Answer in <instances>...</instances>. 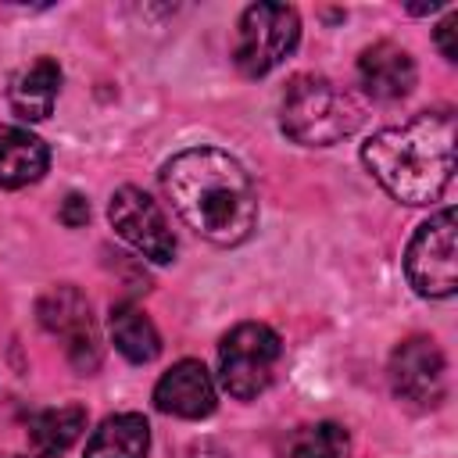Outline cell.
<instances>
[{
  "mask_svg": "<svg viewBox=\"0 0 458 458\" xmlns=\"http://www.w3.org/2000/svg\"><path fill=\"white\" fill-rule=\"evenodd\" d=\"M161 186L179 218L218 247L243 243L258 225V193L236 157L215 147H190L161 168Z\"/></svg>",
  "mask_w": 458,
  "mask_h": 458,
  "instance_id": "6da1fadb",
  "label": "cell"
},
{
  "mask_svg": "<svg viewBox=\"0 0 458 458\" xmlns=\"http://www.w3.org/2000/svg\"><path fill=\"white\" fill-rule=\"evenodd\" d=\"M361 161L401 204L437 200L454 175V114L429 111L369 136Z\"/></svg>",
  "mask_w": 458,
  "mask_h": 458,
  "instance_id": "7a4b0ae2",
  "label": "cell"
},
{
  "mask_svg": "<svg viewBox=\"0 0 458 458\" xmlns=\"http://www.w3.org/2000/svg\"><path fill=\"white\" fill-rule=\"evenodd\" d=\"M283 132L304 147H329L361 125V104L322 75H297L283 93Z\"/></svg>",
  "mask_w": 458,
  "mask_h": 458,
  "instance_id": "3957f363",
  "label": "cell"
},
{
  "mask_svg": "<svg viewBox=\"0 0 458 458\" xmlns=\"http://www.w3.org/2000/svg\"><path fill=\"white\" fill-rule=\"evenodd\" d=\"M301 39V18L286 4H250L233 36V61L243 75L258 79L283 64Z\"/></svg>",
  "mask_w": 458,
  "mask_h": 458,
  "instance_id": "277c9868",
  "label": "cell"
},
{
  "mask_svg": "<svg viewBox=\"0 0 458 458\" xmlns=\"http://www.w3.org/2000/svg\"><path fill=\"white\" fill-rule=\"evenodd\" d=\"M279 358L283 344L276 329H268L265 322H240L225 333L218 347V379L229 390V397L250 401L272 383Z\"/></svg>",
  "mask_w": 458,
  "mask_h": 458,
  "instance_id": "5b68a950",
  "label": "cell"
},
{
  "mask_svg": "<svg viewBox=\"0 0 458 458\" xmlns=\"http://www.w3.org/2000/svg\"><path fill=\"white\" fill-rule=\"evenodd\" d=\"M454 211L444 208L429 222L419 225L404 250V272L415 293L422 297H451L458 286V265H454Z\"/></svg>",
  "mask_w": 458,
  "mask_h": 458,
  "instance_id": "8992f818",
  "label": "cell"
},
{
  "mask_svg": "<svg viewBox=\"0 0 458 458\" xmlns=\"http://www.w3.org/2000/svg\"><path fill=\"white\" fill-rule=\"evenodd\" d=\"M390 383H394V394L408 408H415V411L437 408L447 397L444 351L429 336H411V340L397 344V351L390 358Z\"/></svg>",
  "mask_w": 458,
  "mask_h": 458,
  "instance_id": "52a82bcc",
  "label": "cell"
},
{
  "mask_svg": "<svg viewBox=\"0 0 458 458\" xmlns=\"http://www.w3.org/2000/svg\"><path fill=\"white\" fill-rule=\"evenodd\" d=\"M36 315H39L43 329H50L54 336H64L68 358L79 372H93L100 365V340H97V329H93L89 301L75 286L47 290L36 304Z\"/></svg>",
  "mask_w": 458,
  "mask_h": 458,
  "instance_id": "ba28073f",
  "label": "cell"
},
{
  "mask_svg": "<svg viewBox=\"0 0 458 458\" xmlns=\"http://www.w3.org/2000/svg\"><path fill=\"white\" fill-rule=\"evenodd\" d=\"M107 218L122 240H129L143 258L168 265L175 258V236L161 215V208L136 186H122L111 193Z\"/></svg>",
  "mask_w": 458,
  "mask_h": 458,
  "instance_id": "9c48e42d",
  "label": "cell"
},
{
  "mask_svg": "<svg viewBox=\"0 0 458 458\" xmlns=\"http://www.w3.org/2000/svg\"><path fill=\"white\" fill-rule=\"evenodd\" d=\"M154 404L165 415H179V419H204L215 411V383L208 376V369L193 358L175 361L154 386Z\"/></svg>",
  "mask_w": 458,
  "mask_h": 458,
  "instance_id": "30bf717a",
  "label": "cell"
},
{
  "mask_svg": "<svg viewBox=\"0 0 458 458\" xmlns=\"http://www.w3.org/2000/svg\"><path fill=\"white\" fill-rule=\"evenodd\" d=\"M358 79H361L369 97H376V100H401L415 86V61H411V54L404 47H397L390 39H379V43L361 50Z\"/></svg>",
  "mask_w": 458,
  "mask_h": 458,
  "instance_id": "8fae6325",
  "label": "cell"
},
{
  "mask_svg": "<svg viewBox=\"0 0 458 458\" xmlns=\"http://www.w3.org/2000/svg\"><path fill=\"white\" fill-rule=\"evenodd\" d=\"M50 165V150L39 136L21 125H0V186L18 190L43 179Z\"/></svg>",
  "mask_w": 458,
  "mask_h": 458,
  "instance_id": "7c38bea8",
  "label": "cell"
},
{
  "mask_svg": "<svg viewBox=\"0 0 458 458\" xmlns=\"http://www.w3.org/2000/svg\"><path fill=\"white\" fill-rule=\"evenodd\" d=\"M57 89H61V68L57 61L50 57H36L32 64H25L14 79H11V107L18 118L25 122H43L50 118L54 111V100H57Z\"/></svg>",
  "mask_w": 458,
  "mask_h": 458,
  "instance_id": "4fadbf2b",
  "label": "cell"
},
{
  "mask_svg": "<svg viewBox=\"0 0 458 458\" xmlns=\"http://www.w3.org/2000/svg\"><path fill=\"white\" fill-rule=\"evenodd\" d=\"M150 451V426L136 411H122L100 422L89 437L82 458H147Z\"/></svg>",
  "mask_w": 458,
  "mask_h": 458,
  "instance_id": "5bb4252c",
  "label": "cell"
},
{
  "mask_svg": "<svg viewBox=\"0 0 458 458\" xmlns=\"http://www.w3.org/2000/svg\"><path fill=\"white\" fill-rule=\"evenodd\" d=\"M86 429V408L61 404L29 419V447L36 458H61Z\"/></svg>",
  "mask_w": 458,
  "mask_h": 458,
  "instance_id": "9a60e30c",
  "label": "cell"
},
{
  "mask_svg": "<svg viewBox=\"0 0 458 458\" xmlns=\"http://www.w3.org/2000/svg\"><path fill=\"white\" fill-rule=\"evenodd\" d=\"M107 322H111V340H114V347H118L129 361L143 365V361H154V358H157L161 336H157L154 322H150L136 304H114Z\"/></svg>",
  "mask_w": 458,
  "mask_h": 458,
  "instance_id": "2e32d148",
  "label": "cell"
},
{
  "mask_svg": "<svg viewBox=\"0 0 458 458\" xmlns=\"http://www.w3.org/2000/svg\"><path fill=\"white\" fill-rule=\"evenodd\" d=\"M290 458H351V437L336 422L301 426L290 437Z\"/></svg>",
  "mask_w": 458,
  "mask_h": 458,
  "instance_id": "e0dca14e",
  "label": "cell"
},
{
  "mask_svg": "<svg viewBox=\"0 0 458 458\" xmlns=\"http://www.w3.org/2000/svg\"><path fill=\"white\" fill-rule=\"evenodd\" d=\"M86 218H89V204H86V197L68 193L64 204H61V222L75 229V225H86Z\"/></svg>",
  "mask_w": 458,
  "mask_h": 458,
  "instance_id": "ac0fdd59",
  "label": "cell"
},
{
  "mask_svg": "<svg viewBox=\"0 0 458 458\" xmlns=\"http://www.w3.org/2000/svg\"><path fill=\"white\" fill-rule=\"evenodd\" d=\"M454 29H458V14L451 11L444 21H440V29H437V47H440V54L447 57V61H458V47H454Z\"/></svg>",
  "mask_w": 458,
  "mask_h": 458,
  "instance_id": "d6986e66",
  "label": "cell"
},
{
  "mask_svg": "<svg viewBox=\"0 0 458 458\" xmlns=\"http://www.w3.org/2000/svg\"><path fill=\"white\" fill-rule=\"evenodd\" d=\"M190 458H229L218 444H197V447H190Z\"/></svg>",
  "mask_w": 458,
  "mask_h": 458,
  "instance_id": "ffe728a7",
  "label": "cell"
},
{
  "mask_svg": "<svg viewBox=\"0 0 458 458\" xmlns=\"http://www.w3.org/2000/svg\"><path fill=\"white\" fill-rule=\"evenodd\" d=\"M11 458H18V454H11Z\"/></svg>",
  "mask_w": 458,
  "mask_h": 458,
  "instance_id": "44dd1931",
  "label": "cell"
}]
</instances>
